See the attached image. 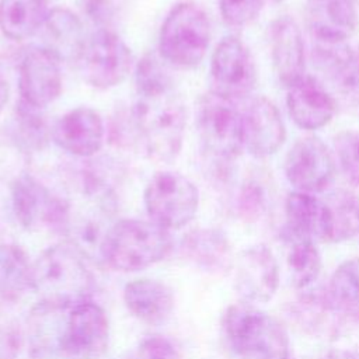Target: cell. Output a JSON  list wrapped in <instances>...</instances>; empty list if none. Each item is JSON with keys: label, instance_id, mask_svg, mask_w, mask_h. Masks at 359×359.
<instances>
[{"label": "cell", "instance_id": "obj_5", "mask_svg": "<svg viewBox=\"0 0 359 359\" xmlns=\"http://www.w3.org/2000/svg\"><path fill=\"white\" fill-rule=\"evenodd\" d=\"M223 331L231 349L244 358L289 352V339L279 323L252 303H236L223 316Z\"/></svg>", "mask_w": 359, "mask_h": 359}, {"label": "cell", "instance_id": "obj_27", "mask_svg": "<svg viewBox=\"0 0 359 359\" xmlns=\"http://www.w3.org/2000/svg\"><path fill=\"white\" fill-rule=\"evenodd\" d=\"M32 264L21 245L0 244V297L6 303H15L32 292Z\"/></svg>", "mask_w": 359, "mask_h": 359}, {"label": "cell", "instance_id": "obj_40", "mask_svg": "<svg viewBox=\"0 0 359 359\" xmlns=\"http://www.w3.org/2000/svg\"><path fill=\"white\" fill-rule=\"evenodd\" d=\"M7 101H8V84L3 77V74L0 73V114L4 109Z\"/></svg>", "mask_w": 359, "mask_h": 359}, {"label": "cell", "instance_id": "obj_24", "mask_svg": "<svg viewBox=\"0 0 359 359\" xmlns=\"http://www.w3.org/2000/svg\"><path fill=\"white\" fill-rule=\"evenodd\" d=\"M290 313L302 331L323 339H335L345 321L332 306L327 290H309L300 294Z\"/></svg>", "mask_w": 359, "mask_h": 359}, {"label": "cell", "instance_id": "obj_39", "mask_svg": "<svg viewBox=\"0 0 359 359\" xmlns=\"http://www.w3.org/2000/svg\"><path fill=\"white\" fill-rule=\"evenodd\" d=\"M321 359H358V356L345 349H330L321 356Z\"/></svg>", "mask_w": 359, "mask_h": 359}, {"label": "cell", "instance_id": "obj_31", "mask_svg": "<svg viewBox=\"0 0 359 359\" xmlns=\"http://www.w3.org/2000/svg\"><path fill=\"white\" fill-rule=\"evenodd\" d=\"M41 111L42 109L31 107L21 100L15 108L11 135L15 144L24 153L42 150L48 143L49 136H52Z\"/></svg>", "mask_w": 359, "mask_h": 359}, {"label": "cell", "instance_id": "obj_17", "mask_svg": "<svg viewBox=\"0 0 359 359\" xmlns=\"http://www.w3.org/2000/svg\"><path fill=\"white\" fill-rule=\"evenodd\" d=\"M104 123L97 111L79 107L57 119L52 129V139L57 147L76 157H93L104 143Z\"/></svg>", "mask_w": 359, "mask_h": 359}, {"label": "cell", "instance_id": "obj_19", "mask_svg": "<svg viewBox=\"0 0 359 359\" xmlns=\"http://www.w3.org/2000/svg\"><path fill=\"white\" fill-rule=\"evenodd\" d=\"M286 105L293 122L306 130L325 126L334 116L337 102L314 77L304 76L287 88Z\"/></svg>", "mask_w": 359, "mask_h": 359}, {"label": "cell", "instance_id": "obj_16", "mask_svg": "<svg viewBox=\"0 0 359 359\" xmlns=\"http://www.w3.org/2000/svg\"><path fill=\"white\" fill-rule=\"evenodd\" d=\"M304 21L317 43H344L359 24L356 0H307Z\"/></svg>", "mask_w": 359, "mask_h": 359}, {"label": "cell", "instance_id": "obj_26", "mask_svg": "<svg viewBox=\"0 0 359 359\" xmlns=\"http://www.w3.org/2000/svg\"><path fill=\"white\" fill-rule=\"evenodd\" d=\"M323 201V243H342L359 233V198L338 189Z\"/></svg>", "mask_w": 359, "mask_h": 359}, {"label": "cell", "instance_id": "obj_28", "mask_svg": "<svg viewBox=\"0 0 359 359\" xmlns=\"http://www.w3.org/2000/svg\"><path fill=\"white\" fill-rule=\"evenodd\" d=\"M286 233L290 241L294 240H320L323 234V201L294 191L287 195L285 202Z\"/></svg>", "mask_w": 359, "mask_h": 359}, {"label": "cell", "instance_id": "obj_15", "mask_svg": "<svg viewBox=\"0 0 359 359\" xmlns=\"http://www.w3.org/2000/svg\"><path fill=\"white\" fill-rule=\"evenodd\" d=\"M243 144L250 154L264 158L275 154L286 139L278 108L265 97L252 98L241 111Z\"/></svg>", "mask_w": 359, "mask_h": 359}, {"label": "cell", "instance_id": "obj_22", "mask_svg": "<svg viewBox=\"0 0 359 359\" xmlns=\"http://www.w3.org/2000/svg\"><path fill=\"white\" fill-rule=\"evenodd\" d=\"M65 311L36 303L27 321L28 359H70L63 341Z\"/></svg>", "mask_w": 359, "mask_h": 359}, {"label": "cell", "instance_id": "obj_29", "mask_svg": "<svg viewBox=\"0 0 359 359\" xmlns=\"http://www.w3.org/2000/svg\"><path fill=\"white\" fill-rule=\"evenodd\" d=\"M49 11L48 0H0V31L24 41L43 27Z\"/></svg>", "mask_w": 359, "mask_h": 359}, {"label": "cell", "instance_id": "obj_8", "mask_svg": "<svg viewBox=\"0 0 359 359\" xmlns=\"http://www.w3.org/2000/svg\"><path fill=\"white\" fill-rule=\"evenodd\" d=\"M143 201L150 220L170 231L187 226L195 217L199 191L180 172L161 171L147 184Z\"/></svg>", "mask_w": 359, "mask_h": 359}, {"label": "cell", "instance_id": "obj_14", "mask_svg": "<svg viewBox=\"0 0 359 359\" xmlns=\"http://www.w3.org/2000/svg\"><path fill=\"white\" fill-rule=\"evenodd\" d=\"M234 286L247 303H265L275 296L279 286V266L271 248L258 244L241 252L236 262Z\"/></svg>", "mask_w": 359, "mask_h": 359}, {"label": "cell", "instance_id": "obj_3", "mask_svg": "<svg viewBox=\"0 0 359 359\" xmlns=\"http://www.w3.org/2000/svg\"><path fill=\"white\" fill-rule=\"evenodd\" d=\"M172 250L170 231L151 220L121 219L104 233L100 254L121 272H136L163 261Z\"/></svg>", "mask_w": 359, "mask_h": 359}, {"label": "cell", "instance_id": "obj_6", "mask_svg": "<svg viewBox=\"0 0 359 359\" xmlns=\"http://www.w3.org/2000/svg\"><path fill=\"white\" fill-rule=\"evenodd\" d=\"M10 192L14 216L22 229L69 231L70 206L67 198L53 194L29 172L17 175L11 182Z\"/></svg>", "mask_w": 359, "mask_h": 359}, {"label": "cell", "instance_id": "obj_20", "mask_svg": "<svg viewBox=\"0 0 359 359\" xmlns=\"http://www.w3.org/2000/svg\"><path fill=\"white\" fill-rule=\"evenodd\" d=\"M271 56L278 80L292 87L304 74V43L300 28L287 15L276 18L271 25Z\"/></svg>", "mask_w": 359, "mask_h": 359}, {"label": "cell", "instance_id": "obj_1", "mask_svg": "<svg viewBox=\"0 0 359 359\" xmlns=\"http://www.w3.org/2000/svg\"><path fill=\"white\" fill-rule=\"evenodd\" d=\"M95 289L93 261L83 245L73 240L48 247L32 264V292L41 304L69 311L93 300Z\"/></svg>", "mask_w": 359, "mask_h": 359}, {"label": "cell", "instance_id": "obj_23", "mask_svg": "<svg viewBox=\"0 0 359 359\" xmlns=\"http://www.w3.org/2000/svg\"><path fill=\"white\" fill-rule=\"evenodd\" d=\"M181 255L209 273H226L233 266L231 244L217 229H195L188 231L180 244Z\"/></svg>", "mask_w": 359, "mask_h": 359}, {"label": "cell", "instance_id": "obj_33", "mask_svg": "<svg viewBox=\"0 0 359 359\" xmlns=\"http://www.w3.org/2000/svg\"><path fill=\"white\" fill-rule=\"evenodd\" d=\"M338 161L345 177L359 188V130H344L334 139Z\"/></svg>", "mask_w": 359, "mask_h": 359}, {"label": "cell", "instance_id": "obj_9", "mask_svg": "<svg viewBox=\"0 0 359 359\" xmlns=\"http://www.w3.org/2000/svg\"><path fill=\"white\" fill-rule=\"evenodd\" d=\"M76 63L86 83L107 90L119 86L129 76L133 56L115 32L97 29L86 39Z\"/></svg>", "mask_w": 359, "mask_h": 359}, {"label": "cell", "instance_id": "obj_4", "mask_svg": "<svg viewBox=\"0 0 359 359\" xmlns=\"http://www.w3.org/2000/svg\"><path fill=\"white\" fill-rule=\"evenodd\" d=\"M210 43V22L205 11L184 1L171 8L165 17L158 39L161 59L182 69L196 67Z\"/></svg>", "mask_w": 359, "mask_h": 359}, {"label": "cell", "instance_id": "obj_12", "mask_svg": "<svg viewBox=\"0 0 359 359\" xmlns=\"http://www.w3.org/2000/svg\"><path fill=\"white\" fill-rule=\"evenodd\" d=\"M65 349L70 359H100L109 345V320L93 300L74 306L66 314Z\"/></svg>", "mask_w": 359, "mask_h": 359}, {"label": "cell", "instance_id": "obj_41", "mask_svg": "<svg viewBox=\"0 0 359 359\" xmlns=\"http://www.w3.org/2000/svg\"><path fill=\"white\" fill-rule=\"evenodd\" d=\"M262 359H290V355L289 352H282V353H273V355L265 356Z\"/></svg>", "mask_w": 359, "mask_h": 359}, {"label": "cell", "instance_id": "obj_36", "mask_svg": "<svg viewBox=\"0 0 359 359\" xmlns=\"http://www.w3.org/2000/svg\"><path fill=\"white\" fill-rule=\"evenodd\" d=\"M133 359H182L174 342L161 335H150L142 339L135 349Z\"/></svg>", "mask_w": 359, "mask_h": 359}, {"label": "cell", "instance_id": "obj_13", "mask_svg": "<svg viewBox=\"0 0 359 359\" xmlns=\"http://www.w3.org/2000/svg\"><path fill=\"white\" fill-rule=\"evenodd\" d=\"M62 60L49 49L35 46L25 52L18 69L20 100L43 109L62 93Z\"/></svg>", "mask_w": 359, "mask_h": 359}, {"label": "cell", "instance_id": "obj_25", "mask_svg": "<svg viewBox=\"0 0 359 359\" xmlns=\"http://www.w3.org/2000/svg\"><path fill=\"white\" fill-rule=\"evenodd\" d=\"M43 48L52 50L62 62H76L87 38L81 20L73 11L55 7L43 22Z\"/></svg>", "mask_w": 359, "mask_h": 359}, {"label": "cell", "instance_id": "obj_7", "mask_svg": "<svg viewBox=\"0 0 359 359\" xmlns=\"http://www.w3.org/2000/svg\"><path fill=\"white\" fill-rule=\"evenodd\" d=\"M196 128L203 147L216 158L233 160L244 149L241 111L212 90L198 101Z\"/></svg>", "mask_w": 359, "mask_h": 359}, {"label": "cell", "instance_id": "obj_37", "mask_svg": "<svg viewBox=\"0 0 359 359\" xmlns=\"http://www.w3.org/2000/svg\"><path fill=\"white\" fill-rule=\"evenodd\" d=\"M83 14L98 27V29H109L116 17V0H80Z\"/></svg>", "mask_w": 359, "mask_h": 359}, {"label": "cell", "instance_id": "obj_10", "mask_svg": "<svg viewBox=\"0 0 359 359\" xmlns=\"http://www.w3.org/2000/svg\"><path fill=\"white\" fill-rule=\"evenodd\" d=\"M212 91L231 100L252 93L257 84V66L250 49L237 36L223 38L210 60Z\"/></svg>", "mask_w": 359, "mask_h": 359}, {"label": "cell", "instance_id": "obj_35", "mask_svg": "<svg viewBox=\"0 0 359 359\" xmlns=\"http://www.w3.org/2000/svg\"><path fill=\"white\" fill-rule=\"evenodd\" d=\"M265 209V191L257 181H247L237 199V210L243 220H257Z\"/></svg>", "mask_w": 359, "mask_h": 359}, {"label": "cell", "instance_id": "obj_38", "mask_svg": "<svg viewBox=\"0 0 359 359\" xmlns=\"http://www.w3.org/2000/svg\"><path fill=\"white\" fill-rule=\"evenodd\" d=\"M1 303H6L0 297V359H15L20 349V331L18 325L7 317Z\"/></svg>", "mask_w": 359, "mask_h": 359}, {"label": "cell", "instance_id": "obj_11", "mask_svg": "<svg viewBox=\"0 0 359 359\" xmlns=\"http://www.w3.org/2000/svg\"><path fill=\"white\" fill-rule=\"evenodd\" d=\"M285 175L296 191L316 194L325 191L334 181V157L317 136L294 142L285 158Z\"/></svg>", "mask_w": 359, "mask_h": 359}, {"label": "cell", "instance_id": "obj_2", "mask_svg": "<svg viewBox=\"0 0 359 359\" xmlns=\"http://www.w3.org/2000/svg\"><path fill=\"white\" fill-rule=\"evenodd\" d=\"M137 98L129 111V129L149 158L172 163L182 147L187 108L174 83L136 90Z\"/></svg>", "mask_w": 359, "mask_h": 359}, {"label": "cell", "instance_id": "obj_34", "mask_svg": "<svg viewBox=\"0 0 359 359\" xmlns=\"http://www.w3.org/2000/svg\"><path fill=\"white\" fill-rule=\"evenodd\" d=\"M264 0H219L223 20L231 27H243L255 20Z\"/></svg>", "mask_w": 359, "mask_h": 359}, {"label": "cell", "instance_id": "obj_30", "mask_svg": "<svg viewBox=\"0 0 359 359\" xmlns=\"http://www.w3.org/2000/svg\"><path fill=\"white\" fill-rule=\"evenodd\" d=\"M327 294L345 320L359 321V257L344 261L334 271Z\"/></svg>", "mask_w": 359, "mask_h": 359}, {"label": "cell", "instance_id": "obj_18", "mask_svg": "<svg viewBox=\"0 0 359 359\" xmlns=\"http://www.w3.org/2000/svg\"><path fill=\"white\" fill-rule=\"evenodd\" d=\"M314 59L344 107L359 115V52L345 43H317Z\"/></svg>", "mask_w": 359, "mask_h": 359}, {"label": "cell", "instance_id": "obj_32", "mask_svg": "<svg viewBox=\"0 0 359 359\" xmlns=\"http://www.w3.org/2000/svg\"><path fill=\"white\" fill-rule=\"evenodd\" d=\"M287 271L290 282L296 289H307L320 275L321 257L310 240L292 241L287 258Z\"/></svg>", "mask_w": 359, "mask_h": 359}, {"label": "cell", "instance_id": "obj_21", "mask_svg": "<svg viewBox=\"0 0 359 359\" xmlns=\"http://www.w3.org/2000/svg\"><path fill=\"white\" fill-rule=\"evenodd\" d=\"M123 303L128 311L142 323L158 325L165 323L175 307L172 289L158 280L140 278L125 285Z\"/></svg>", "mask_w": 359, "mask_h": 359}]
</instances>
